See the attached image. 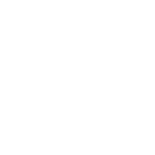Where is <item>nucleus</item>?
I'll return each instance as SVG.
<instances>
[]
</instances>
